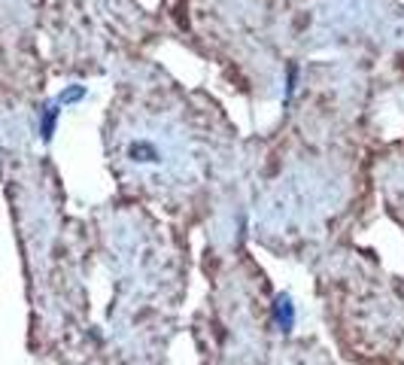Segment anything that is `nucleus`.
<instances>
[{
    "label": "nucleus",
    "instance_id": "1",
    "mask_svg": "<svg viewBox=\"0 0 404 365\" xmlns=\"http://www.w3.org/2000/svg\"><path fill=\"white\" fill-rule=\"evenodd\" d=\"M277 319L280 326H283V332H292V323H295V310H292V301H289V295H280L277 299Z\"/></svg>",
    "mask_w": 404,
    "mask_h": 365
},
{
    "label": "nucleus",
    "instance_id": "2",
    "mask_svg": "<svg viewBox=\"0 0 404 365\" xmlns=\"http://www.w3.org/2000/svg\"><path fill=\"white\" fill-rule=\"evenodd\" d=\"M58 106L55 104H49L43 110V122H40V134H43V140H52V134H55V122H58Z\"/></svg>",
    "mask_w": 404,
    "mask_h": 365
},
{
    "label": "nucleus",
    "instance_id": "3",
    "mask_svg": "<svg viewBox=\"0 0 404 365\" xmlns=\"http://www.w3.org/2000/svg\"><path fill=\"white\" fill-rule=\"evenodd\" d=\"M131 156H134V162H152V158H155V149L146 147V143H134Z\"/></svg>",
    "mask_w": 404,
    "mask_h": 365
},
{
    "label": "nucleus",
    "instance_id": "4",
    "mask_svg": "<svg viewBox=\"0 0 404 365\" xmlns=\"http://www.w3.org/2000/svg\"><path fill=\"white\" fill-rule=\"evenodd\" d=\"M86 95V88H79V86H73V88H67V91H61V104H70V101H79V97Z\"/></svg>",
    "mask_w": 404,
    "mask_h": 365
}]
</instances>
